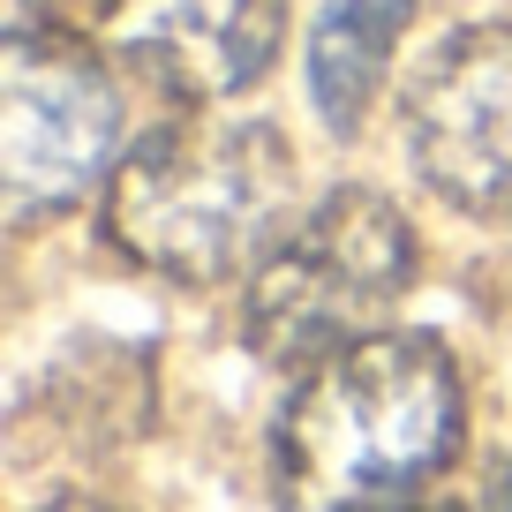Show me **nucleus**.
Masks as SVG:
<instances>
[{
  "label": "nucleus",
  "mask_w": 512,
  "mask_h": 512,
  "mask_svg": "<svg viewBox=\"0 0 512 512\" xmlns=\"http://www.w3.org/2000/svg\"><path fill=\"white\" fill-rule=\"evenodd\" d=\"M121 151V91L83 46L16 31L0 53V189L16 219L61 211Z\"/></svg>",
  "instance_id": "nucleus-4"
},
{
  "label": "nucleus",
  "mask_w": 512,
  "mask_h": 512,
  "mask_svg": "<svg viewBox=\"0 0 512 512\" xmlns=\"http://www.w3.org/2000/svg\"><path fill=\"white\" fill-rule=\"evenodd\" d=\"M460 445V377L422 332H377L317 362L272 430L287 512H400Z\"/></svg>",
  "instance_id": "nucleus-1"
},
{
  "label": "nucleus",
  "mask_w": 512,
  "mask_h": 512,
  "mask_svg": "<svg viewBox=\"0 0 512 512\" xmlns=\"http://www.w3.org/2000/svg\"><path fill=\"white\" fill-rule=\"evenodd\" d=\"M407 16H415V0H332L317 16V31H309V98H317L332 136H354V121L369 113Z\"/></svg>",
  "instance_id": "nucleus-7"
},
{
  "label": "nucleus",
  "mask_w": 512,
  "mask_h": 512,
  "mask_svg": "<svg viewBox=\"0 0 512 512\" xmlns=\"http://www.w3.org/2000/svg\"><path fill=\"white\" fill-rule=\"evenodd\" d=\"M46 512H106V505H83V497H68V505H46Z\"/></svg>",
  "instance_id": "nucleus-9"
},
{
  "label": "nucleus",
  "mask_w": 512,
  "mask_h": 512,
  "mask_svg": "<svg viewBox=\"0 0 512 512\" xmlns=\"http://www.w3.org/2000/svg\"><path fill=\"white\" fill-rule=\"evenodd\" d=\"M16 8H46V0H16Z\"/></svg>",
  "instance_id": "nucleus-10"
},
{
  "label": "nucleus",
  "mask_w": 512,
  "mask_h": 512,
  "mask_svg": "<svg viewBox=\"0 0 512 512\" xmlns=\"http://www.w3.org/2000/svg\"><path fill=\"white\" fill-rule=\"evenodd\" d=\"M482 512H512V475H490V490H482Z\"/></svg>",
  "instance_id": "nucleus-8"
},
{
  "label": "nucleus",
  "mask_w": 512,
  "mask_h": 512,
  "mask_svg": "<svg viewBox=\"0 0 512 512\" xmlns=\"http://www.w3.org/2000/svg\"><path fill=\"white\" fill-rule=\"evenodd\" d=\"M407 159L452 211H512V31H452L407 83Z\"/></svg>",
  "instance_id": "nucleus-5"
},
{
  "label": "nucleus",
  "mask_w": 512,
  "mask_h": 512,
  "mask_svg": "<svg viewBox=\"0 0 512 512\" xmlns=\"http://www.w3.org/2000/svg\"><path fill=\"white\" fill-rule=\"evenodd\" d=\"M415 279V234L377 189H332L249 272L241 339L279 369H317L377 339L384 309Z\"/></svg>",
  "instance_id": "nucleus-3"
},
{
  "label": "nucleus",
  "mask_w": 512,
  "mask_h": 512,
  "mask_svg": "<svg viewBox=\"0 0 512 512\" xmlns=\"http://www.w3.org/2000/svg\"><path fill=\"white\" fill-rule=\"evenodd\" d=\"M294 219H302L294 151L279 144V128L226 121V113L151 128L113 166L106 189L113 249L181 287H219L234 272H256Z\"/></svg>",
  "instance_id": "nucleus-2"
},
{
  "label": "nucleus",
  "mask_w": 512,
  "mask_h": 512,
  "mask_svg": "<svg viewBox=\"0 0 512 512\" xmlns=\"http://www.w3.org/2000/svg\"><path fill=\"white\" fill-rule=\"evenodd\" d=\"M121 61L151 68L166 91L219 106L264 83L287 38V0H106L98 16Z\"/></svg>",
  "instance_id": "nucleus-6"
}]
</instances>
